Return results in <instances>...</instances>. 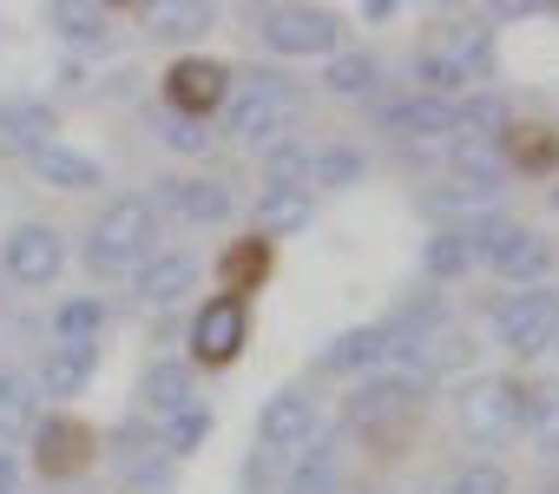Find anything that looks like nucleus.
Listing matches in <instances>:
<instances>
[{"mask_svg":"<svg viewBox=\"0 0 559 494\" xmlns=\"http://www.w3.org/2000/svg\"><path fill=\"white\" fill-rule=\"evenodd\" d=\"M60 132V113L47 99H0V152L8 158H27L40 145H53Z\"/></svg>","mask_w":559,"mask_h":494,"instance_id":"nucleus-15","label":"nucleus"},{"mask_svg":"<svg viewBox=\"0 0 559 494\" xmlns=\"http://www.w3.org/2000/svg\"><path fill=\"white\" fill-rule=\"evenodd\" d=\"M27 165H34V178H40V185H53V191H99V185H106V165H99V158H86V152H73L67 139H53V145L27 152Z\"/></svg>","mask_w":559,"mask_h":494,"instance_id":"nucleus-19","label":"nucleus"},{"mask_svg":"<svg viewBox=\"0 0 559 494\" xmlns=\"http://www.w3.org/2000/svg\"><path fill=\"white\" fill-rule=\"evenodd\" d=\"M500 145H507V158H500V165H513V172H526V178H546V172L559 165V132H552V126H539V119H533V126H513Z\"/></svg>","mask_w":559,"mask_h":494,"instance_id":"nucleus-28","label":"nucleus"},{"mask_svg":"<svg viewBox=\"0 0 559 494\" xmlns=\"http://www.w3.org/2000/svg\"><path fill=\"white\" fill-rule=\"evenodd\" d=\"M230 80H237V73H230L224 60H211V54H178V60L165 67V113L204 126V119L230 99Z\"/></svg>","mask_w":559,"mask_h":494,"instance_id":"nucleus-6","label":"nucleus"},{"mask_svg":"<svg viewBox=\"0 0 559 494\" xmlns=\"http://www.w3.org/2000/svg\"><path fill=\"white\" fill-rule=\"evenodd\" d=\"M191 291H198V258L158 251V258L139 264V304H145V310H171V304H185Z\"/></svg>","mask_w":559,"mask_h":494,"instance_id":"nucleus-17","label":"nucleus"},{"mask_svg":"<svg viewBox=\"0 0 559 494\" xmlns=\"http://www.w3.org/2000/svg\"><path fill=\"white\" fill-rule=\"evenodd\" d=\"M106 330V304L99 297H67L53 310V343H99Z\"/></svg>","mask_w":559,"mask_h":494,"instance_id":"nucleus-31","label":"nucleus"},{"mask_svg":"<svg viewBox=\"0 0 559 494\" xmlns=\"http://www.w3.org/2000/svg\"><path fill=\"white\" fill-rule=\"evenodd\" d=\"M158 198H165V211L171 217H185V224H224L230 211H237V198H230V185L224 178H165L158 185Z\"/></svg>","mask_w":559,"mask_h":494,"instance_id":"nucleus-14","label":"nucleus"},{"mask_svg":"<svg viewBox=\"0 0 559 494\" xmlns=\"http://www.w3.org/2000/svg\"><path fill=\"white\" fill-rule=\"evenodd\" d=\"M493 14H500V21H526V14H533V0H500Z\"/></svg>","mask_w":559,"mask_h":494,"instance_id":"nucleus-40","label":"nucleus"},{"mask_svg":"<svg viewBox=\"0 0 559 494\" xmlns=\"http://www.w3.org/2000/svg\"><path fill=\"white\" fill-rule=\"evenodd\" d=\"M448 494H507V468H493V461H467V468L448 481Z\"/></svg>","mask_w":559,"mask_h":494,"instance_id":"nucleus-37","label":"nucleus"},{"mask_svg":"<svg viewBox=\"0 0 559 494\" xmlns=\"http://www.w3.org/2000/svg\"><path fill=\"white\" fill-rule=\"evenodd\" d=\"M40 428V389L21 369H0V448H14Z\"/></svg>","mask_w":559,"mask_h":494,"instance_id":"nucleus-24","label":"nucleus"},{"mask_svg":"<svg viewBox=\"0 0 559 494\" xmlns=\"http://www.w3.org/2000/svg\"><path fill=\"white\" fill-rule=\"evenodd\" d=\"M421 271H428L435 284H454V278H467V271H474V251H467L461 224H441V231L421 244Z\"/></svg>","mask_w":559,"mask_h":494,"instance_id":"nucleus-29","label":"nucleus"},{"mask_svg":"<svg viewBox=\"0 0 559 494\" xmlns=\"http://www.w3.org/2000/svg\"><path fill=\"white\" fill-rule=\"evenodd\" d=\"M310 145H270V158H263V185H290V191H310Z\"/></svg>","mask_w":559,"mask_h":494,"instance_id":"nucleus-35","label":"nucleus"},{"mask_svg":"<svg viewBox=\"0 0 559 494\" xmlns=\"http://www.w3.org/2000/svg\"><path fill=\"white\" fill-rule=\"evenodd\" d=\"M139 409L145 415H185V409H198V369L191 363H178V356H152L145 363V376H139Z\"/></svg>","mask_w":559,"mask_h":494,"instance_id":"nucleus-13","label":"nucleus"},{"mask_svg":"<svg viewBox=\"0 0 559 494\" xmlns=\"http://www.w3.org/2000/svg\"><path fill=\"white\" fill-rule=\"evenodd\" d=\"M526 383L520 376H474L461 396H454V409H461V435L467 442H480V448H500L507 435H520L526 428Z\"/></svg>","mask_w":559,"mask_h":494,"instance_id":"nucleus-2","label":"nucleus"},{"mask_svg":"<svg viewBox=\"0 0 559 494\" xmlns=\"http://www.w3.org/2000/svg\"><path fill=\"white\" fill-rule=\"evenodd\" d=\"M60 271H67V244H60L53 224H14V231H8V278H14V284L47 291Z\"/></svg>","mask_w":559,"mask_h":494,"instance_id":"nucleus-11","label":"nucleus"},{"mask_svg":"<svg viewBox=\"0 0 559 494\" xmlns=\"http://www.w3.org/2000/svg\"><path fill=\"white\" fill-rule=\"evenodd\" d=\"M310 191H290V185H263L257 191V237H290L310 224Z\"/></svg>","mask_w":559,"mask_h":494,"instance_id":"nucleus-27","label":"nucleus"},{"mask_svg":"<svg viewBox=\"0 0 559 494\" xmlns=\"http://www.w3.org/2000/svg\"><path fill=\"white\" fill-rule=\"evenodd\" d=\"M211 27H217V8H211V0H152V8H145V34H152V40H171V47L204 40Z\"/></svg>","mask_w":559,"mask_h":494,"instance_id":"nucleus-22","label":"nucleus"},{"mask_svg":"<svg viewBox=\"0 0 559 494\" xmlns=\"http://www.w3.org/2000/svg\"><path fill=\"white\" fill-rule=\"evenodd\" d=\"M513 132V106L500 93H467L454 106V139H474V145H500Z\"/></svg>","mask_w":559,"mask_h":494,"instance_id":"nucleus-25","label":"nucleus"},{"mask_svg":"<svg viewBox=\"0 0 559 494\" xmlns=\"http://www.w3.org/2000/svg\"><path fill=\"white\" fill-rule=\"evenodd\" d=\"M493 343L507 350V356H520V363H533V356H546L552 343H559V297L552 291H513L500 310H493Z\"/></svg>","mask_w":559,"mask_h":494,"instance_id":"nucleus-5","label":"nucleus"},{"mask_svg":"<svg viewBox=\"0 0 559 494\" xmlns=\"http://www.w3.org/2000/svg\"><path fill=\"white\" fill-rule=\"evenodd\" d=\"M158 139H165L171 152H204V145H211V132H204V126H191V119H171V113H165Z\"/></svg>","mask_w":559,"mask_h":494,"instance_id":"nucleus-38","label":"nucleus"},{"mask_svg":"<svg viewBox=\"0 0 559 494\" xmlns=\"http://www.w3.org/2000/svg\"><path fill=\"white\" fill-rule=\"evenodd\" d=\"M526 442H533V455H559V383H546V389H533L526 396Z\"/></svg>","mask_w":559,"mask_h":494,"instance_id":"nucleus-32","label":"nucleus"},{"mask_svg":"<svg viewBox=\"0 0 559 494\" xmlns=\"http://www.w3.org/2000/svg\"><path fill=\"white\" fill-rule=\"evenodd\" d=\"M389 356H395L389 330H382V324H356V330H336V337L323 343L317 369H323V376H369V369H382Z\"/></svg>","mask_w":559,"mask_h":494,"instance_id":"nucleus-12","label":"nucleus"},{"mask_svg":"<svg viewBox=\"0 0 559 494\" xmlns=\"http://www.w3.org/2000/svg\"><path fill=\"white\" fill-rule=\"evenodd\" d=\"M250 343V304L211 291L191 317V369H230Z\"/></svg>","mask_w":559,"mask_h":494,"instance_id":"nucleus-7","label":"nucleus"},{"mask_svg":"<svg viewBox=\"0 0 559 494\" xmlns=\"http://www.w3.org/2000/svg\"><path fill=\"white\" fill-rule=\"evenodd\" d=\"M257 40L284 60H330L343 54V14L336 8H263Z\"/></svg>","mask_w":559,"mask_h":494,"instance_id":"nucleus-3","label":"nucleus"},{"mask_svg":"<svg viewBox=\"0 0 559 494\" xmlns=\"http://www.w3.org/2000/svg\"><path fill=\"white\" fill-rule=\"evenodd\" d=\"M152 237H158V204L152 198H112L99 211V224L86 231V271L93 278L139 271L152 258Z\"/></svg>","mask_w":559,"mask_h":494,"instance_id":"nucleus-1","label":"nucleus"},{"mask_svg":"<svg viewBox=\"0 0 559 494\" xmlns=\"http://www.w3.org/2000/svg\"><path fill=\"white\" fill-rule=\"evenodd\" d=\"M297 119V86L284 73H250L243 93H230V132L257 152V145H284Z\"/></svg>","mask_w":559,"mask_h":494,"instance_id":"nucleus-4","label":"nucleus"},{"mask_svg":"<svg viewBox=\"0 0 559 494\" xmlns=\"http://www.w3.org/2000/svg\"><path fill=\"white\" fill-rule=\"evenodd\" d=\"M47 27H53L67 47H112V14H106V8H86V0H53V8H47Z\"/></svg>","mask_w":559,"mask_h":494,"instance_id":"nucleus-26","label":"nucleus"},{"mask_svg":"<svg viewBox=\"0 0 559 494\" xmlns=\"http://www.w3.org/2000/svg\"><path fill=\"white\" fill-rule=\"evenodd\" d=\"M93 369H99V343H47L34 389L53 396V402H67V396H80V389L93 383Z\"/></svg>","mask_w":559,"mask_h":494,"instance_id":"nucleus-20","label":"nucleus"},{"mask_svg":"<svg viewBox=\"0 0 559 494\" xmlns=\"http://www.w3.org/2000/svg\"><path fill=\"white\" fill-rule=\"evenodd\" d=\"M99 461V435L80 422V415H47L34 428V468L47 481H67V474H86Z\"/></svg>","mask_w":559,"mask_h":494,"instance_id":"nucleus-9","label":"nucleus"},{"mask_svg":"<svg viewBox=\"0 0 559 494\" xmlns=\"http://www.w3.org/2000/svg\"><path fill=\"white\" fill-rule=\"evenodd\" d=\"M0 494H21V461H14V448H0Z\"/></svg>","mask_w":559,"mask_h":494,"instance_id":"nucleus-39","label":"nucleus"},{"mask_svg":"<svg viewBox=\"0 0 559 494\" xmlns=\"http://www.w3.org/2000/svg\"><path fill=\"white\" fill-rule=\"evenodd\" d=\"M487 264L507 278V284H520V291H533L546 271H552V251H546V237H533L526 224H507V237L487 251Z\"/></svg>","mask_w":559,"mask_h":494,"instance_id":"nucleus-18","label":"nucleus"},{"mask_svg":"<svg viewBox=\"0 0 559 494\" xmlns=\"http://www.w3.org/2000/svg\"><path fill=\"white\" fill-rule=\"evenodd\" d=\"M382 132H395V139H441V132H454V99H428V93L389 99L382 106Z\"/></svg>","mask_w":559,"mask_h":494,"instance_id":"nucleus-21","label":"nucleus"},{"mask_svg":"<svg viewBox=\"0 0 559 494\" xmlns=\"http://www.w3.org/2000/svg\"><path fill=\"white\" fill-rule=\"evenodd\" d=\"M428 47H435L461 80H487V73H493V27H487V21H448Z\"/></svg>","mask_w":559,"mask_h":494,"instance_id":"nucleus-16","label":"nucleus"},{"mask_svg":"<svg viewBox=\"0 0 559 494\" xmlns=\"http://www.w3.org/2000/svg\"><path fill=\"white\" fill-rule=\"evenodd\" d=\"M376 80H382V67H376L369 54H330V60H323V93H330V99H369Z\"/></svg>","mask_w":559,"mask_h":494,"instance_id":"nucleus-30","label":"nucleus"},{"mask_svg":"<svg viewBox=\"0 0 559 494\" xmlns=\"http://www.w3.org/2000/svg\"><path fill=\"white\" fill-rule=\"evenodd\" d=\"M415 415H421V376H376L349 402V422L362 435H376V442H395Z\"/></svg>","mask_w":559,"mask_h":494,"instance_id":"nucleus-8","label":"nucleus"},{"mask_svg":"<svg viewBox=\"0 0 559 494\" xmlns=\"http://www.w3.org/2000/svg\"><path fill=\"white\" fill-rule=\"evenodd\" d=\"M336 468H343V448H336V442H317V455L290 474V494H330Z\"/></svg>","mask_w":559,"mask_h":494,"instance_id":"nucleus-36","label":"nucleus"},{"mask_svg":"<svg viewBox=\"0 0 559 494\" xmlns=\"http://www.w3.org/2000/svg\"><path fill=\"white\" fill-rule=\"evenodd\" d=\"M546 494H559V481H552V487H546Z\"/></svg>","mask_w":559,"mask_h":494,"instance_id":"nucleus-42","label":"nucleus"},{"mask_svg":"<svg viewBox=\"0 0 559 494\" xmlns=\"http://www.w3.org/2000/svg\"><path fill=\"white\" fill-rule=\"evenodd\" d=\"M362 172H369V158H362L356 145H323V152L310 158V185H330V191L362 185Z\"/></svg>","mask_w":559,"mask_h":494,"instance_id":"nucleus-33","label":"nucleus"},{"mask_svg":"<svg viewBox=\"0 0 559 494\" xmlns=\"http://www.w3.org/2000/svg\"><path fill=\"white\" fill-rule=\"evenodd\" d=\"M552 211H559V185H552Z\"/></svg>","mask_w":559,"mask_h":494,"instance_id":"nucleus-41","label":"nucleus"},{"mask_svg":"<svg viewBox=\"0 0 559 494\" xmlns=\"http://www.w3.org/2000/svg\"><path fill=\"white\" fill-rule=\"evenodd\" d=\"M317 428H323V415H317V396H304V389H276V396L257 409V442H263L270 455L310 448Z\"/></svg>","mask_w":559,"mask_h":494,"instance_id":"nucleus-10","label":"nucleus"},{"mask_svg":"<svg viewBox=\"0 0 559 494\" xmlns=\"http://www.w3.org/2000/svg\"><path fill=\"white\" fill-rule=\"evenodd\" d=\"M211 428H217V415H211V409L198 402V409H185V415H171V422H165V435H158V448H165V455L178 461V455H191V448H204V442H211Z\"/></svg>","mask_w":559,"mask_h":494,"instance_id":"nucleus-34","label":"nucleus"},{"mask_svg":"<svg viewBox=\"0 0 559 494\" xmlns=\"http://www.w3.org/2000/svg\"><path fill=\"white\" fill-rule=\"evenodd\" d=\"M263 278H270V237H257V231L237 237L230 251L217 258V291H224V297H243V304H250V291H257Z\"/></svg>","mask_w":559,"mask_h":494,"instance_id":"nucleus-23","label":"nucleus"}]
</instances>
